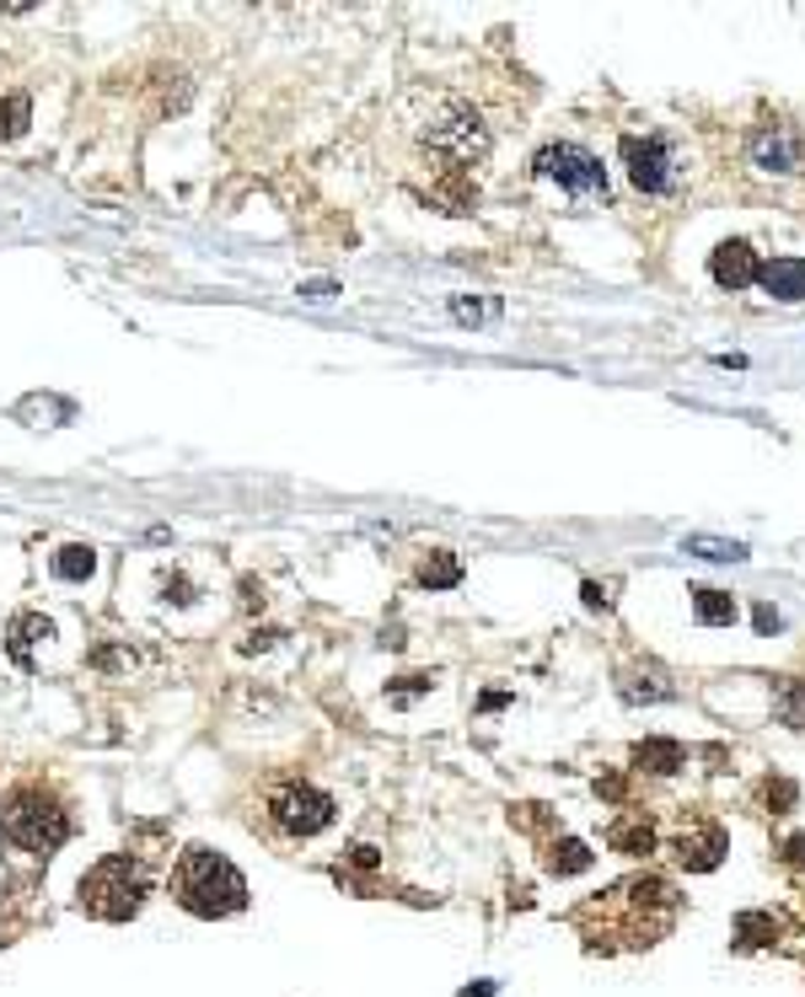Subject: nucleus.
Segmentation results:
<instances>
[{"label": "nucleus", "instance_id": "f257e3e1", "mask_svg": "<svg viewBox=\"0 0 805 997\" xmlns=\"http://www.w3.org/2000/svg\"><path fill=\"white\" fill-rule=\"evenodd\" d=\"M392 151L398 178L446 215H473L478 188L473 172L495 151V129L484 123V108L451 87H419L392 108Z\"/></svg>", "mask_w": 805, "mask_h": 997}, {"label": "nucleus", "instance_id": "f03ea898", "mask_svg": "<svg viewBox=\"0 0 805 997\" xmlns=\"http://www.w3.org/2000/svg\"><path fill=\"white\" fill-rule=\"evenodd\" d=\"M0 837L22 853L49 858L54 847H64L76 837V816H70V799L49 778H28L0 799Z\"/></svg>", "mask_w": 805, "mask_h": 997}, {"label": "nucleus", "instance_id": "7ed1b4c3", "mask_svg": "<svg viewBox=\"0 0 805 997\" xmlns=\"http://www.w3.org/2000/svg\"><path fill=\"white\" fill-rule=\"evenodd\" d=\"M172 901L193 917H231L248 907V879L226 853L193 843L172 864Z\"/></svg>", "mask_w": 805, "mask_h": 997}, {"label": "nucleus", "instance_id": "20e7f679", "mask_svg": "<svg viewBox=\"0 0 805 997\" xmlns=\"http://www.w3.org/2000/svg\"><path fill=\"white\" fill-rule=\"evenodd\" d=\"M258 810H264V826H269L275 837H290V843L328 831L334 816H339L334 794H322V788L307 784V778H269Z\"/></svg>", "mask_w": 805, "mask_h": 997}, {"label": "nucleus", "instance_id": "39448f33", "mask_svg": "<svg viewBox=\"0 0 805 997\" xmlns=\"http://www.w3.org/2000/svg\"><path fill=\"white\" fill-rule=\"evenodd\" d=\"M146 890H151L146 864L129 858V853H108V858H97L92 869L81 875V911H92L102 923H125V917L140 911Z\"/></svg>", "mask_w": 805, "mask_h": 997}, {"label": "nucleus", "instance_id": "423d86ee", "mask_svg": "<svg viewBox=\"0 0 805 997\" xmlns=\"http://www.w3.org/2000/svg\"><path fill=\"white\" fill-rule=\"evenodd\" d=\"M623 167H628V182L650 199H666L682 188V161L666 134H623Z\"/></svg>", "mask_w": 805, "mask_h": 997}, {"label": "nucleus", "instance_id": "0eeeda50", "mask_svg": "<svg viewBox=\"0 0 805 997\" xmlns=\"http://www.w3.org/2000/svg\"><path fill=\"white\" fill-rule=\"evenodd\" d=\"M531 167H537V178L564 182L575 199H607V167H602V161H596L586 146H575V140L543 146Z\"/></svg>", "mask_w": 805, "mask_h": 997}, {"label": "nucleus", "instance_id": "6e6552de", "mask_svg": "<svg viewBox=\"0 0 805 997\" xmlns=\"http://www.w3.org/2000/svg\"><path fill=\"white\" fill-rule=\"evenodd\" d=\"M746 151H752V167H763V172H774V178H795L805 167V134H801V123H789V119H763L752 129Z\"/></svg>", "mask_w": 805, "mask_h": 997}, {"label": "nucleus", "instance_id": "1a4fd4ad", "mask_svg": "<svg viewBox=\"0 0 805 997\" xmlns=\"http://www.w3.org/2000/svg\"><path fill=\"white\" fill-rule=\"evenodd\" d=\"M677 858L693 869V875H709L714 864L725 858V826L693 816L687 826H682V837H677Z\"/></svg>", "mask_w": 805, "mask_h": 997}, {"label": "nucleus", "instance_id": "9d476101", "mask_svg": "<svg viewBox=\"0 0 805 997\" xmlns=\"http://www.w3.org/2000/svg\"><path fill=\"white\" fill-rule=\"evenodd\" d=\"M618 692H623V702H672V697H677V681H672L666 665L639 660V665H623L618 670Z\"/></svg>", "mask_w": 805, "mask_h": 997}, {"label": "nucleus", "instance_id": "9b49d317", "mask_svg": "<svg viewBox=\"0 0 805 997\" xmlns=\"http://www.w3.org/2000/svg\"><path fill=\"white\" fill-rule=\"evenodd\" d=\"M709 269H714V285L719 290H746V285H757V252H752V242H719L714 247V258H709Z\"/></svg>", "mask_w": 805, "mask_h": 997}, {"label": "nucleus", "instance_id": "f8f14e48", "mask_svg": "<svg viewBox=\"0 0 805 997\" xmlns=\"http://www.w3.org/2000/svg\"><path fill=\"white\" fill-rule=\"evenodd\" d=\"M757 285H763L774 301H784V306L805 301V258H774V263H757Z\"/></svg>", "mask_w": 805, "mask_h": 997}, {"label": "nucleus", "instance_id": "ddd939ff", "mask_svg": "<svg viewBox=\"0 0 805 997\" xmlns=\"http://www.w3.org/2000/svg\"><path fill=\"white\" fill-rule=\"evenodd\" d=\"M687 751H682L677 740H639L634 746V772H655V778H666V772H677Z\"/></svg>", "mask_w": 805, "mask_h": 997}, {"label": "nucleus", "instance_id": "4468645a", "mask_svg": "<svg viewBox=\"0 0 805 997\" xmlns=\"http://www.w3.org/2000/svg\"><path fill=\"white\" fill-rule=\"evenodd\" d=\"M607 847H618L628 858H639V853H650L655 847V826L645 816H623L607 826Z\"/></svg>", "mask_w": 805, "mask_h": 997}, {"label": "nucleus", "instance_id": "2eb2a0df", "mask_svg": "<svg viewBox=\"0 0 805 997\" xmlns=\"http://www.w3.org/2000/svg\"><path fill=\"white\" fill-rule=\"evenodd\" d=\"M693 617H698L704 628H731V622H736L731 590H693Z\"/></svg>", "mask_w": 805, "mask_h": 997}, {"label": "nucleus", "instance_id": "dca6fc26", "mask_svg": "<svg viewBox=\"0 0 805 997\" xmlns=\"http://www.w3.org/2000/svg\"><path fill=\"white\" fill-rule=\"evenodd\" d=\"M590 869V847L575 843V837H564V843L548 847V875H586Z\"/></svg>", "mask_w": 805, "mask_h": 997}, {"label": "nucleus", "instance_id": "f3484780", "mask_svg": "<svg viewBox=\"0 0 805 997\" xmlns=\"http://www.w3.org/2000/svg\"><path fill=\"white\" fill-rule=\"evenodd\" d=\"M682 552H698L709 564H742L746 547L742 542H725V537H682Z\"/></svg>", "mask_w": 805, "mask_h": 997}, {"label": "nucleus", "instance_id": "a211bd4d", "mask_svg": "<svg viewBox=\"0 0 805 997\" xmlns=\"http://www.w3.org/2000/svg\"><path fill=\"white\" fill-rule=\"evenodd\" d=\"M463 579V564L451 558V552H430L425 564H419V585H430V590H446V585H457Z\"/></svg>", "mask_w": 805, "mask_h": 997}, {"label": "nucleus", "instance_id": "6ab92c4d", "mask_svg": "<svg viewBox=\"0 0 805 997\" xmlns=\"http://www.w3.org/2000/svg\"><path fill=\"white\" fill-rule=\"evenodd\" d=\"M736 934H742V949H768V944H778V923L763 917V911H746L736 923Z\"/></svg>", "mask_w": 805, "mask_h": 997}, {"label": "nucleus", "instance_id": "aec40b11", "mask_svg": "<svg viewBox=\"0 0 805 997\" xmlns=\"http://www.w3.org/2000/svg\"><path fill=\"white\" fill-rule=\"evenodd\" d=\"M92 569H97L92 547H60L54 552V575L60 579H92Z\"/></svg>", "mask_w": 805, "mask_h": 997}, {"label": "nucleus", "instance_id": "412c9836", "mask_svg": "<svg viewBox=\"0 0 805 997\" xmlns=\"http://www.w3.org/2000/svg\"><path fill=\"white\" fill-rule=\"evenodd\" d=\"M774 702H778V714H784L789 725L805 729V687H801V681H789V676H784V681L774 687Z\"/></svg>", "mask_w": 805, "mask_h": 997}, {"label": "nucleus", "instance_id": "4be33fe9", "mask_svg": "<svg viewBox=\"0 0 805 997\" xmlns=\"http://www.w3.org/2000/svg\"><path fill=\"white\" fill-rule=\"evenodd\" d=\"M22 123H28V97L17 91V97H6V102H0V140H17V134H22Z\"/></svg>", "mask_w": 805, "mask_h": 997}, {"label": "nucleus", "instance_id": "5701e85b", "mask_svg": "<svg viewBox=\"0 0 805 997\" xmlns=\"http://www.w3.org/2000/svg\"><path fill=\"white\" fill-rule=\"evenodd\" d=\"M451 317H457V322H495L499 301H467V296H457V301H451Z\"/></svg>", "mask_w": 805, "mask_h": 997}, {"label": "nucleus", "instance_id": "b1692460", "mask_svg": "<svg viewBox=\"0 0 805 997\" xmlns=\"http://www.w3.org/2000/svg\"><path fill=\"white\" fill-rule=\"evenodd\" d=\"M778 864H784V869H795V875H805V831L778 847Z\"/></svg>", "mask_w": 805, "mask_h": 997}, {"label": "nucleus", "instance_id": "393cba45", "mask_svg": "<svg viewBox=\"0 0 805 997\" xmlns=\"http://www.w3.org/2000/svg\"><path fill=\"white\" fill-rule=\"evenodd\" d=\"M430 687V676H402V687H392V702H408L414 692H425Z\"/></svg>", "mask_w": 805, "mask_h": 997}, {"label": "nucleus", "instance_id": "a878e982", "mask_svg": "<svg viewBox=\"0 0 805 997\" xmlns=\"http://www.w3.org/2000/svg\"><path fill=\"white\" fill-rule=\"evenodd\" d=\"M586 606H607V590H602V585H586Z\"/></svg>", "mask_w": 805, "mask_h": 997}]
</instances>
